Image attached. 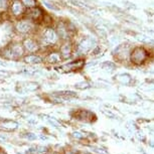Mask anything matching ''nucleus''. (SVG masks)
Instances as JSON below:
<instances>
[{"mask_svg":"<svg viewBox=\"0 0 154 154\" xmlns=\"http://www.w3.org/2000/svg\"><path fill=\"white\" fill-rule=\"evenodd\" d=\"M56 29L57 35H59L60 42H68L71 38V33L68 30V27H66V23L63 20H59L56 24Z\"/></svg>","mask_w":154,"mask_h":154,"instance_id":"obj_5","label":"nucleus"},{"mask_svg":"<svg viewBox=\"0 0 154 154\" xmlns=\"http://www.w3.org/2000/svg\"><path fill=\"white\" fill-rule=\"evenodd\" d=\"M21 45L23 46L24 51L27 54H37L40 49H42L36 37L35 38H34V37H31V36L24 37L21 42Z\"/></svg>","mask_w":154,"mask_h":154,"instance_id":"obj_4","label":"nucleus"},{"mask_svg":"<svg viewBox=\"0 0 154 154\" xmlns=\"http://www.w3.org/2000/svg\"><path fill=\"white\" fill-rule=\"evenodd\" d=\"M17 154H21V153H17Z\"/></svg>","mask_w":154,"mask_h":154,"instance_id":"obj_29","label":"nucleus"},{"mask_svg":"<svg viewBox=\"0 0 154 154\" xmlns=\"http://www.w3.org/2000/svg\"><path fill=\"white\" fill-rule=\"evenodd\" d=\"M22 2L23 6H24L26 9H31L33 7L38 6V3H37V0H20Z\"/></svg>","mask_w":154,"mask_h":154,"instance_id":"obj_16","label":"nucleus"},{"mask_svg":"<svg viewBox=\"0 0 154 154\" xmlns=\"http://www.w3.org/2000/svg\"><path fill=\"white\" fill-rule=\"evenodd\" d=\"M48 151V148L45 146H36V152L37 154H43Z\"/></svg>","mask_w":154,"mask_h":154,"instance_id":"obj_21","label":"nucleus"},{"mask_svg":"<svg viewBox=\"0 0 154 154\" xmlns=\"http://www.w3.org/2000/svg\"><path fill=\"white\" fill-rule=\"evenodd\" d=\"M72 43L68 40V42H62V43L59 46V53L60 54L63 60H69V57L72 56Z\"/></svg>","mask_w":154,"mask_h":154,"instance_id":"obj_7","label":"nucleus"},{"mask_svg":"<svg viewBox=\"0 0 154 154\" xmlns=\"http://www.w3.org/2000/svg\"><path fill=\"white\" fill-rule=\"evenodd\" d=\"M43 4L45 5V7H48V9H51L53 11H60V8L57 6L56 3L51 1H48V0H43Z\"/></svg>","mask_w":154,"mask_h":154,"instance_id":"obj_17","label":"nucleus"},{"mask_svg":"<svg viewBox=\"0 0 154 154\" xmlns=\"http://www.w3.org/2000/svg\"><path fill=\"white\" fill-rule=\"evenodd\" d=\"M106 66H107V68H109V69H114L115 68V65L113 63H108V62L102 65V68H103V69H105Z\"/></svg>","mask_w":154,"mask_h":154,"instance_id":"obj_23","label":"nucleus"},{"mask_svg":"<svg viewBox=\"0 0 154 154\" xmlns=\"http://www.w3.org/2000/svg\"><path fill=\"white\" fill-rule=\"evenodd\" d=\"M81 133H79V132H75V133H74V136L75 138H79V139H81V138H83L84 136L83 135H80Z\"/></svg>","mask_w":154,"mask_h":154,"instance_id":"obj_24","label":"nucleus"},{"mask_svg":"<svg viewBox=\"0 0 154 154\" xmlns=\"http://www.w3.org/2000/svg\"><path fill=\"white\" fill-rule=\"evenodd\" d=\"M92 48H93V40L91 38H85L78 45L77 51H79L80 54H85V53H88Z\"/></svg>","mask_w":154,"mask_h":154,"instance_id":"obj_12","label":"nucleus"},{"mask_svg":"<svg viewBox=\"0 0 154 154\" xmlns=\"http://www.w3.org/2000/svg\"><path fill=\"white\" fill-rule=\"evenodd\" d=\"M8 45H9V48L11 49V53H12L14 60H15L22 59V57L25 56V51H24V49H23L21 42H14L9 43Z\"/></svg>","mask_w":154,"mask_h":154,"instance_id":"obj_8","label":"nucleus"},{"mask_svg":"<svg viewBox=\"0 0 154 154\" xmlns=\"http://www.w3.org/2000/svg\"><path fill=\"white\" fill-rule=\"evenodd\" d=\"M43 62L48 63L49 65H59L63 62V59L59 51H51L43 57Z\"/></svg>","mask_w":154,"mask_h":154,"instance_id":"obj_9","label":"nucleus"},{"mask_svg":"<svg viewBox=\"0 0 154 154\" xmlns=\"http://www.w3.org/2000/svg\"><path fill=\"white\" fill-rule=\"evenodd\" d=\"M10 75V72L5 69H0V77L1 78H8Z\"/></svg>","mask_w":154,"mask_h":154,"instance_id":"obj_22","label":"nucleus"},{"mask_svg":"<svg viewBox=\"0 0 154 154\" xmlns=\"http://www.w3.org/2000/svg\"><path fill=\"white\" fill-rule=\"evenodd\" d=\"M147 57V53L142 48H136L131 54V60L135 63H141Z\"/></svg>","mask_w":154,"mask_h":154,"instance_id":"obj_11","label":"nucleus"},{"mask_svg":"<svg viewBox=\"0 0 154 154\" xmlns=\"http://www.w3.org/2000/svg\"><path fill=\"white\" fill-rule=\"evenodd\" d=\"M77 154H90L88 152H79V153H77Z\"/></svg>","mask_w":154,"mask_h":154,"instance_id":"obj_27","label":"nucleus"},{"mask_svg":"<svg viewBox=\"0 0 154 154\" xmlns=\"http://www.w3.org/2000/svg\"><path fill=\"white\" fill-rule=\"evenodd\" d=\"M37 40L39 42L40 48H54L56 45H60V39L57 35L56 29L53 26H45L42 30L39 31Z\"/></svg>","mask_w":154,"mask_h":154,"instance_id":"obj_1","label":"nucleus"},{"mask_svg":"<svg viewBox=\"0 0 154 154\" xmlns=\"http://www.w3.org/2000/svg\"><path fill=\"white\" fill-rule=\"evenodd\" d=\"M8 12H9L11 17L18 20L24 17L25 12H26V8L23 6L22 2L20 0H10Z\"/></svg>","mask_w":154,"mask_h":154,"instance_id":"obj_3","label":"nucleus"},{"mask_svg":"<svg viewBox=\"0 0 154 154\" xmlns=\"http://www.w3.org/2000/svg\"><path fill=\"white\" fill-rule=\"evenodd\" d=\"M6 141V137H4V136L0 135V142H5Z\"/></svg>","mask_w":154,"mask_h":154,"instance_id":"obj_25","label":"nucleus"},{"mask_svg":"<svg viewBox=\"0 0 154 154\" xmlns=\"http://www.w3.org/2000/svg\"><path fill=\"white\" fill-rule=\"evenodd\" d=\"M25 88H26V90H28V91H36V90L39 88V85L35 82H28L26 83Z\"/></svg>","mask_w":154,"mask_h":154,"instance_id":"obj_18","label":"nucleus"},{"mask_svg":"<svg viewBox=\"0 0 154 154\" xmlns=\"http://www.w3.org/2000/svg\"><path fill=\"white\" fill-rule=\"evenodd\" d=\"M83 66H84V60H75V62H72L69 63H66L63 68L69 69L68 71H75V69H82Z\"/></svg>","mask_w":154,"mask_h":154,"instance_id":"obj_14","label":"nucleus"},{"mask_svg":"<svg viewBox=\"0 0 154 154\" xmlns=\"http://www.w3.org/2000/svg\"><path fill=\"white\" fill-rule=\"evenodd\" d=\"M19 127V124L12 120H3L0 121V128H3L5 130H15Z\"/></svg>","mask_w":154,"mask_h":154,"instance_id":"obj_13","label":"nucleus"},{"mask_svg":"<svg viewBox=\"0 0 154 154\" xmlns=\"http://www.w3.org/2000/svg\"><path fill=\"white\" fill-rule=\"evenodd\" d=\"M0 66H7V63H5V62H2V60H0Z\"/></svg>","mask_w":154,"mask_h":154,"instance_id":"obj_26","label":"nucleus"},{"mask_svg":"<svg viewBox=\"0 0 154 154\" xmlns=\"http://www.w3.org/2000/svg\"><path fill=\"white\" fill-rule=\"evenodd\" d=\"M22 60L25 63H28V65L31 66L39 65V63H43V57L38 54H26L22 57Z\"/></svg>","mask_w":154,"mask_h":154,"instance_id":"obj_10","label":"nucleus"},{"mask_svg":"<svg viewBox=\"0 0 154 154\" xmlns=\"http://www.w3.org/2000/svg\"><path fill=\"white\" fill-rule=\"evenodd\" d=\"M13 28L20 35H30L35 32V23L26 18H21L16 20Z\"/></svg>","mask_w":154,"mask_h":154,"instance_id":"obj_2","label":"nucleus"},{"mask_svg":"<svg viewBox=\"0 0 154 154\" xmlns=\"http://www.w3.org/2000/svg\"><path fill=\"white\" fill-rule=\"evenodd\" d=\"M43 11L39 6L33 7L31 9H26V12H25V15L23 18H26L30 21H32L34 23L42 21V16H43Z\"/></svg>","mask_w":154,"mask_h":154,"instance_id":"obj_6","label":"nucleus"},{"mask_svg":"<svg viewBox=\"0 0 154 154\" xmlns=\"http://www.w3.org/2000/svg\"><path fill=\"white\" fill-rule=\"evenodd\" d=\"M0 19H1V14H0Z\"/></svg>","mask_w":154,"mask_h":154,"instance_id":"obj_28","label":"nucleus"},{"mask_svg":"<svg viewBox=\"0 0 154 154\" xmlns=\"http://www.w3.org/2000/svg\"><path fill=\"white\" fill-rule=\"evenodd\" d=\"M9 4H10V0H0V14L8 12Z\"/></svg>","mask_w":154,"mask_h":154,"instance_id":"obj_15","label":"nucleus"},{"mask_svg":"<svg viewBox=\"0 0 154 154\" xmlns=\"http://www.w3.org/2000/svg\"><path fill=\"white\" fill-rule=\"evenodd\" d=\"M75 87L79 90H85V89H89L90 85H89V83H87V82H80V83L75 84Z\"/></svg>","mask_w":154,"mask_h":154,"instance_id":"obj_19","label":"nucleus"},{"mask_svg":"<svg viewBox=\"0 0 154 154\" xmlns=\"http://www.w3.org/2000/svg\"><path fill=\"white\" fill-rule=\"evenodd\" d=\"M23 137L26 138L27 140L32 141V140H35V139L37 138V136L35 134H33V133H31V132H26V133L23 134Z\"/></svg>","mask_w":154,"mask_h":154,"instance_id":"obj_20","label":"nucleus"}]
</instances>
